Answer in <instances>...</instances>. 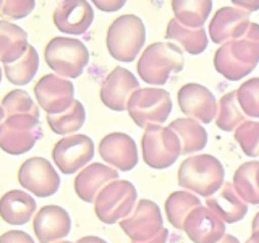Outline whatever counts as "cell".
Masks as SVG:
<instances>
[{"label":"cell","instance_id":"obj_1","mask_svg":"<svg viewBox=\"0 0 259 243\" xmlns=\"http://www.w3.org/2000/svg\"><path fill=\"white\" fill-rule=\"evenodd\" d=\"M225 183V170L221 160L209 154H198L182 162L178 169V185L199 196H212Z\"/></svg>","mask_w":259,"mask_h":243},{"label":"cell","instance_id":"obj_2","mask_svg":"<svg viewBox=\"0 0 259 243\" xmlns=\"http://www.w3.org/2000/svg\"><path fill=\"white\" fill-rule=\"evenodd\" d=\"M185 67L182 49L170 43H154L143 51L138 60V75L148 85L164 86L170 75Z\"/></svg>","mask_w":259,"mask_h":243},{"label":"cell","instance_id":"obj_3","mask_svg":"<svg viewBox=\"0 0 259 243\" xmlns=\"http://www.w3.org/2000/svg\"><path fill=\"white\" fill-rule=\"evenodd\" d=\"M146 43V26L136 15H121L107 29L109 54L118 62L130 63L141 52Z\"/></svg>","mask_w":259,"mask_h":243},{"label":"cell","instance_id":"obj_4","mask_svg":"<svg viewBox=\"0 0 259 243\" xmlns=\"http://www.w3.org/2000/svg\"><path fill=\"white\" fill-rule=\"evenodd\" d=\"M44 59L55 75L62 78H78L89 63V51L75 37L59 36L49 40Z\"/></svg>","mask_w":259,"mask_h":243},{"label":"cell","instance_id":"obj_5","mask_svg":"<svg viewBox=\"0 0 259 243\" xmlns=\"http://www.w3.org/2000/svg\"><path fill=\"white\" fill-rule=\"evenodd\" d=\"M126 110L141 128L160 125L172 113V97L160 88H141L130 96Z\"/></svg>","mask_w":259,"mask_h":243},{"label":"cell","instance_id":"obj_6","mask_svg":"<svg viewBox=\"0 0 259 243\" xmlns=\"http://www.w3.org/2000/svg\"><path fill=\"white\" fill-rule=\"evenodd\" d=\"M143 159L152 169H167L182 154V141L172 128L151 125L141 140Z\"/></svg>","mask_w":259,"mask_h":243},{"label":"cell","instance_id":"obj_7","mask_svg":"<svg viewBox=\"0 0 259 243\" xmlns=\"http://www.w3.org/2000/svg\"><path fill=\"white\" fill-rule=\"evenodd\" d=\"M42 138V127L34 115H12L0 125V149L12 156L31 151Z\"/></svg>","mask_w":259,"mask_h":243},{"label":"cell","instance_id":"obj_8","mask_svg":"<svg viewBox=\"0 0 259 243\" xmlns=\"http://www.w3.org/2000/svg\"><path fill=\"white\" fill-rule=\"evenodd\" d=\"M136 188L128 180H115L97 194L94 211L104 224H115L130 216L136 202Z\"/></svg>","mask_w":259,"mask_h":243},{"label":"cell","instance_id":"obj_9","mask_svg":"<svg viewBox=\"0 0 259 243\" xmlns=\"http://www.w3.org/2000/svg\"><path fill=\"white\" fill-rule=\"evenodd\" d=\"M94 157V143L86 135H70L55 143L52 159L59 170L65 175H71L86 167Z\"/></svg>","mask_w":259,"mask_h":243},{"label":"cell","instance_id":"obj_10","mask_svg":"<svg viewBox=\"0 0 259 243\" xmlns=\"http://www.w3.org/2000/svg\"><path fill=\"white\" fill-rule=\"evenodd\" d=\"M18 182L24 190L39 198L52 196L60 188L59 174L44 157H31L24 160L18 170Z\"/></svg>","mask_w":259,"mask_h":243},{"label":"cell","instance_id":"obj_11","mask_svg":"<svg viewBox=\"0 0 259 243\" xmlns=\"http://www.w3.org/2000/svg\"><path fill=\"white\" fill-rule=\"evenodd\" d=\"M160 209L151 199L138 201L135 213L120 221V227L133 241H146L154 238L164 229Z\"/></svg>","mask_w":259,"mask_h":243},{"label":"cell","instance_id":"obj_12","mask_svg":"<svg viewBox=\"0 0 259 243\" xmlns=\"http://www.w3.org/2000/svg\"><path fill=\"white\" fill-rule=\"evenodd\" d=\"M36 99L47 113H60L75 101V86L68 78L44 75L34 86Z\"/></svg>","mask_w":259,"mask_h":243},{"label":"cell","instance_id":"obj_13","mask_svg":"<svg viewBox=\"0 0 259 243\" xmlns=\"http://www.w3.org/2000/svg\"><path fill=\"white\" fill-rule=\"evenodd\" d=\"M178 104L185 115L201 124H210L217 117V101L210 89L198 83H188L178 91Z\"/></svg>","mask_w":259,"mask_h":243},{"label":"cell","instance_id":"obj_14","mask_svg":"<svg viewBox=\"0 0 259 243\" xmlns=\"http://www.w3.org/2000/svg\"><path fill=\"white\" fill-rule=\"evenodd\" d=\"M93 21L94 10L88 0H62L54 12V24L63 34H84Z\"/></svg>","mask_w":259,"mask_h":243},{"label":"cell","instance_id":"obj_15","mask_svg":"<svg viewBox=\"0 0 259 243\" xmlns=\"http://www.w3.org/2000/svg\"><path fill=\"white\" fill-rule=\"evenodd\" d=\"M136 89H140L136 76L123 67L113 68L101 88V101L110 110L121 112L126 109L128 99Z\"/></svg>","mask_w":259,"mask_h":243},{"label":"cell","instance_id":"obj_16","mask_svg":"<svg viewBox=\"0 0 259 243\" xmlns=\"http://www.w3.org/2000/svg\"><path fill=\"white\" fill-rule=\"evenodd\" d=\"M183 230L194 243H217L225 235V222L207 206H199L185 219Z\"/></svg>","mask_w":259,"mask_h":243},{"label":"cell","instance_id":"obj_17","mask_svg":"<svg viewBox=\"0 0 259 243\" xmlns=\"http://www.w3.org/2000/svg\"><path fill=\"white\" fill-rule=\"evenodd\" d=\"M249 13L237 7H222L209 23V37L214 44L238 39L249 28Z\"/></svg>","mask_w":259,"mask_h":243},{"label":"cell","instance_id":"obj_18","mask_svg":"<svg viewBox=\"0 0 259 243\" xmlns=\"http://www.w3.org/2000/svg\"><path fill=\"white\" fill-rule=\"evenodd\" d=\"M32 230L39 243H55L65 238L71 230L70 214L62 206L47 205L40 208L32 221Z\"/></svg>","mask_w":259,"mask_h":243},{"label":"cell","instance_id":"obj_19","mask_svg":"<svg viewBox=\"0 0 259 243\" xmlns=\"http://www.w3.org/2000/svg\"><path fill=\"white\" fill-rule=\"evenodd\" d=\"M101 157L121 172H128L138 164L136 143L126 133H110L104 136L99 143Z\"/></svg>","mask_w":259,"mask_h":243},{"label":"cell","instance_id":"obj_20","mask_svg":"<svg viewBox=\"0 0 259 243\" xmlns=\"http://www.w3.org/2000/svg\"><path fill=\"white\" fill-rule=\"evenodd\" d=\"M118 180L117 169L104 166L101 162H94L86 166L75 178V191L79 199L84 202H94L99 194L109 183Z\"/></svg>","mask_w":259,"mask_h":243},{"label":"cell","instance_id":"obj_21","mask_svg":"<svg viewBox=\"0 0 259 243\" xmlns=\"http://www.w3.org/2000/svg\"><path fill=\"white\" fill-rule=\"evenodd\" d=\"M36 199L28 191L12 190L0 198V217L12 225H23L36 214Z\"/></svg>","mask_w":259,"mask_h":243},{"label":"cell","instance_id":"obj_22","mask_svg":"<svg viewBox=\"0 0 259 243\" xmlns=\"http://www.w3.org/2000/svg\"><path fill=\"white\" fill-rule=\"evenodd\" d=\"M206 205L210 211H214L224 222H229V224L241 221L248 213L246 202L238 196L237 191H235L233 183H224L221 190L206 199Z\"/></svg>","mask_w":259,"mask_h":243},{"label":"cell","instance_id":"obj_23","mask_svg":"<svg viewBox=\"0 0 259 243\" xmlns=\"http://www.w3.org/2000/svg\"><path fill=\"white\" fill-rule=\"evenodd\" d=\"M28 34L18 24L0 20V62L13 63L28 51Z\"/></svg>","mask_w":259,"mask_h":243},{"label":"cell","instance_id":"obj_24","mask_svg":"<svg viewBox=\"0 0 259 243\" xmlns=\"http://www.w3.org/2000/svg\"><path fill=\"white\" fill-rule=\"evenodd\" d=\"M224 44L235 60L254 70L259 63V24L251 21L241 37L227 40Z\"/></svg>","mask_w":259,"mask_h":243},{"label":"cell","instance_id":"obj_25","mask_svg":"<svg viewBox=\"0 0 259 243\" xmlns=\"http://www.w3.org/2000/svg\"><path fill=\"white\" fill-rule=\"evenodd\" d=\"M165 37L178 43L185 49V52H188L191 55L202 54L206 51L209 43V36L206 34L204 28H198V29L186 28L182 23H178L175 18L168 21L165 29Z\"/></svg>","mask_w":259,"mask_h":243},{"label":"cell","instance_id":"obj_26","mask_svg":"<svg viewBox=\"0 0 259 243\" xmlns=\"http://www.w3.org/2000/svg\"><path fill=\"white\" fill-rule=\"evenodd\" d=\"M175 20L186 28H202L212 10V0H172Z\"/></svg>","mask_w":259,"mask_h":243},{"label":"cell","instance_id":"obj_27","mask_svg":"<svg viewBox=\"0 0 259 243\" xmlns=\"http://www.w3.org/2000/svg\"><path fill=\"white\" fill-rule=\"evenodd\" d=\"M170 128L178 135L182 141V154L199 152L207 144V132L204 127L194 118H177L172 122Z\"/></svg>","mask_w":259,"mask_h":243},{"label":"cell","instance_id":"obj_28","mask_svg":"<svg viewBox=\"0 0 259 243\" xmlns=\"http://www.w3.org/2000/svg\"><path fill=\"white\" fill-rule=\"evenodd\" d=\"M233 188L238 196L249 205H259V162L241 164L233 175Z\"/></svg>","mask_w":259,"mask_h":243},{"label":"cell","instance_id":"obj_29","mask_svg":"<svg viewBox=\"0 0 259 243\" xmlns=\"http://www.w3.org/2000/svg\"><path fill=\"white\" fill-rule=\"evenodd\" d=\"M86 110L79 101H73L67 110L60 113H47V124L57 135H71L84 125Z\"/></svg>","mask_w":259,"mask_h":243},{"label":"cell","instance_id":"obj_30","mask_svg":"<svg viewBox=\"0 0 259 243\" xmlns=\"http://www.w3.org/2000/svg\"><path fill=\"white\" fill-rule=\"evenodd\" d=\"M39 70V54L32 46L28 47V51L20 60L13 63H7L4 67V73L7 79L15 86H24L36 76Z\"/></svg>","mask_w":259,"mask_h":243},{"label":"cell","instance_id":"obj_31","mask_svg":"<svg viewBox=\"0 0 259 243\" xmlns=\"http://www.w3.org/2000/svg\"><path fill=\"white\" fill-rule=\"evenodd\" d=\"M201 206V201L196 194L190 191H174L165 201V213L168 217V222L175 229H183L185 219L193 209Z\"/></svg>","mask_w":259,"mask_h":243},{"label":"cell","instance_id":"obj_32","mask_svg":"<svg viewBox=\"0 0 259 243\" xmlns=\"http://www.w3.org/2000/svg\"><path fill=\"white\" fill-rule=\"evenodd\" d=\"M245 122L246 113L240 107L237 91L227 93L225 96H222L221 101H219V110L215 117L217 127L224 130V132H233L241 124H245Z\"/></svg>","mask_w":259,"mask_h":243},{"label":"cell","instance_id":"obj_33","mask_svg":"<svg viewBox=\"0 0 259 243\" xmlns=\"http://www.w3.org/2000/svg\"><path fill=\"white\" fill-rule=\"evenodd\" d=\"M2 107L7 117L12 115H34L39 118V107L31 96L23 89H13L2 99Z\"/></svg>","mask_w":259,"mask_h":243},{"label":"cell","instance_id":"obj_34","mask_svg":"<svg viewBox=\"0 0 259 243\" xmlns=\"http://www.w3.org/2000/svg\"><path fill=\"white\" fill-rule=\"evenodd\" d=\"M214 68L221 73L224 78L230 79V81L241 79L253 71V68L245 67V65H241L240 62L235 60L233 57L229 54V51H227L225 44H222L221 47H219L214 54Z\"/></svg>","mask_w":259,"mask_h":243},{"label":"cell","instance_id":"obj_35","mask_svg":"<svg viewBox=\"0 0 259 243\" xmlns=\"http://www.w3.org/2000/svg\"><path fill=\"white\" fill-rule=\"evenodd\" d=\"M235 140L241 146L246 156H259V122L246 120L235 130Z\"/></svg>","mask_w":259,"mask_h":243},{"label":"cell","instance_id":"obj_36","mask_svg":"<svg viewBox=\"0 0 259 243\" xmlns=\"http://www.w3.org/2000/svg\"><path fill=\"white\" fill-rule=\"evenodd\" d=\"M238 104L246 117L259 118V78H251L245 81L238 89Z\"/></svg>","mask_w":259,"mask_h":243},{"label":"cell","instance_id":"obj_37","mask_svg":"<svg viewBox=\"0 0 259 243\" xmlns=\"http://www.w3.org/2000/svg\"><path fill=\"white\" fill-rule=\"evenodd\" d=\"M36 0H4L0 15L10 20H23L34 10Z\"/></svg>","mask_w":259,"mask_h":243},{"label":"cell","instance_id":"obj_38","mask_svg":"<svg viewBox=\"0 0 259 243\" xmlns=\"http://www.w3.org/2000/svg\"><path fill=\"white\" fill-rule=\"evenodd\" d=\"M0 243H34V240L23 230H8L0 235Z\"/></svg>","mask_w":259,"mask_h":243},{"label":"cell","instance_id":"obj_39","mask_svg":"<svg viewBox=\"0 0 259 243\" xmlns=\"http://www.w3.org/2000/svg\"><path fill=\"white\" fill-rule=\"evenodd\" d=\"M97 10L105 12V13H113L118 12L125 7L126 0H91Z\"/></svg>","mask_w":259,"mask_h":243},{"label":"cell","instance_id":"obj_40","mask_svg":"<svg viewBox=\"0 0 259 243\" xmlns=\"http://www.w3.org/2000/svg\"><path fill=\"white\" fill-rule=\"evenodd\" d=\"M233 7L241 8L248 13L251 12H257L259 10V0H232Z\"/></svg>","mask_w":259,"mask_h":243},{"label":"cell","instance_id":"obj_41","mask_svg":"<svg viewBox=\"0 0 259 243\" xmlns=\"http://www.w3.org/2000/svg\"><path fill=\"white\" fill-rule=\"evenodd\" d=\"M167 238H168V230L162 229L156 237L151 238V240H146V241H133V243H167Z\"/></svg>","mask_w":259,"mask_h":243},{"label":"cell","instance_id":"obj_42","mask_svg":"<svg viewBox=\"0 0 259 243\" xmlns=\"http://www.w3.org/2000/svg\"><path fill=\"white\" fill-rule=\"evenodd\" d=\"M76 243H107L104 238L101 237H94V235H89V237H83V238H79Z\"/></svg>","mask_w":259,"mask_h":243},{"label":"cell","instance_id":"obj_43","mask_svg":"<svg viewBox=\"0 0 259 243\" xmlns=\"http://www.w3.org/2000/svg\"><path fill=\"white\" fill-rule=\"evenodd\" d=\"M217 243H240L238 238H235L233 235H224L222 240H219Z\"/></svg>","mask_w":259,"mask_h":243},{"label":"cell","instance_id":"obj_44","mask_svg":"<svg viewBox=\"0 0 259 243\" xmlns=\"http://www.w3.org/2000/svg\"><path fill=\"white\" fill-rule=\"evenodd\" d=\"M246 243H259V230L253 232V235L246 240Z\"/></svg>","mask_w":259,"mask_h":243},{"label":"cell","instance_id":"obj_45","mask_svg":"<svg viewBox=\"0 0 259 243\" xmlns=\"http://www.w3.org/2000/svg\"><path fill=\"white\" fill-rule=\"evenodd\" d=\"M256 230H259V213L253 219V232H256Z\"/></svg>","mask_w":259,"mask_h":243},{"label":"cell","instance_id":"obj_46","mask_svg":"<svg viewBox=\"0 0 259 243\" xmlns=\"http://www.w3.org/2000/svg\"><path fill=\"white\" fill-rule=\"evenodd\" d=\"M5 117H7V113H5V110H4V107H2V104H0V125L4 124Z\"/></svg>","mask_w":259,"mask_h":243},{"label":"cell","instance_id":"obj_47","mask_svg":"<svg viewBox=\"0 0 259 243\" xmlns=\"http://www.w3.org/2000/svg\"><path fill=\"white\" fill-rule=\"evenodd\" d=\"M55 243H73V241H65V240H62V241H55Z\"/></svg>","mask_w":259,"mask_h":243},{"label":"cell","instance_id":"obj_48","mask_svg":"<svg viewBox=\"0 0 259 243\" xmlns=\"http://www.w3.org/2000/svg\"><path fill=\"white\" fill-rule=\"evenodd\" d=\"M2 5H4V0H0V10H2Z\"/></svg>","mask_w":259,"mask_h":243},{"label":"cell","instance_id":"obj_49","mask_svg":"<svg viewBox=\"0 0 259 243\" xmlns=\"http://www.w3.org/2000/svg\"><path fill=\"white\" fill-rule=\"evenodd\" d=\"M0 83H2V70H0Z\"/></svg>","mask_w":259,"mask_h":243}]
</instances>
